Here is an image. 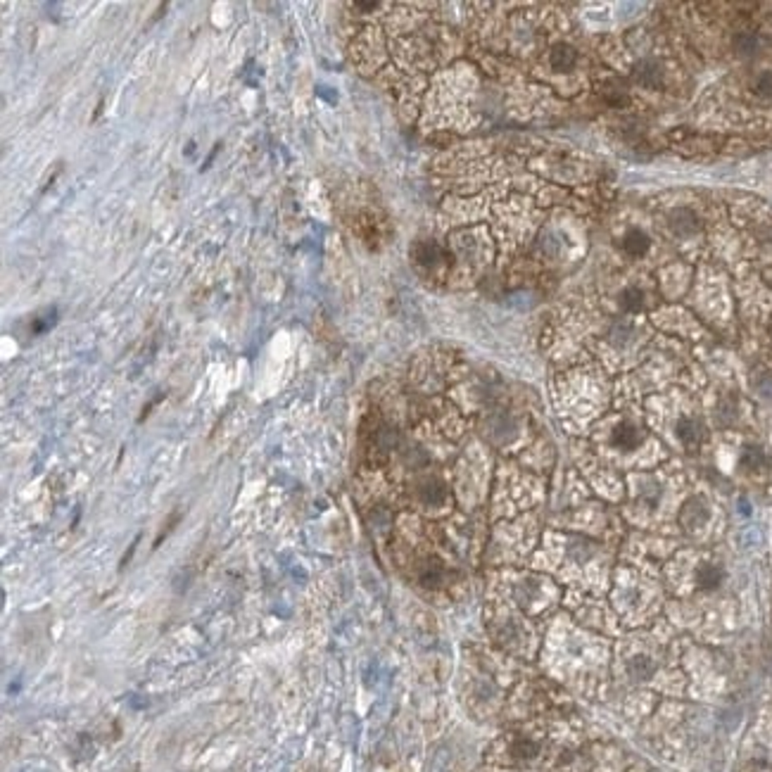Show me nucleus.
<instances>
[{
  "label": "nucleus",
  "mask_w": 772,
  "mask_h": 772,
  "mask_svg": "<svg viewBox=\"0 0 772 772\" xmlns=\"http://www.w3.org/2000/svg\"><path fill=\"white\" fill-rule=\"evenodd\" d=\"M625 673H627V677H630V682L644 684V682H649V680L653 677V675H656V663H653L651 656L637 653V656H632L630 661H627Z\"/></svg>",
  "instance_id": "6"
},
{
  "label": "nucleus",
  "mask_w": 772,
  "mask_h": 772,
  "mask_svg": "<svg viewBox=\"0 0 772 772\" xmlns=\"http://www.w3.org/2000/svg\"><path fill=\"white\" fill-rule=\"evenodd\" d=\"M739 466L749 473H761L768 469V457H765V452L761 447L749 445V447H744L742 457H739Z\"/></svg>",
  "instance_id": "12"
},
{
  "label": "nucleus",
  "mask_w": 772,
  "mask_h": 772,
  "mask_svg": "<svg viewBox=\"0 0 772 772\" xmlns=\"http://www.w3.org/2000/svg\"><path fill=\"white\" fill-rule=\"evenodd\" d=\"M677 438L684 447L694 450V447H699L706 440V428L696 418H682L677 423Z\"/></svg>",
  "instance_id": "9"
},
{
  "label": "nucleus",
  "mask_w": 772,
  "mask_h": 772,
  "mask_svg": "<svg viewBox=\"0 0 772 772\" xmlns=\"http://www.w3.org/2000/svg\"><path fill=\"white\" fill-rule=\"evenodd\" d=\"M618 307L627 314H637V311L644 309V293L637 288H625L618 295Z\"/></svg>",
  "instance_id": "16"
},
{
  "label": "nucleus",
  "mask_w": 772,
  "mask_h": 772,
  "mask_svg": "<svg viewBox=\"0 0 772 772\" xmlns=\"http://www.w3.org/2000/svg\"><path fill=\"white\" fill-rule=\"evenodd\" d=\"M732 48L739 57H756L761 53V38L751 34V31H742V34L732 38Z\"/></svg>",
  "instance_id": "13"
},
{
  "label": "nucleus",
  "mask_w": 772,
  "mask_h": 772,
  "mask_svg": "<svg viewBox=\"0 0 772 772\" xmlns=\"http://www.w3.org/2000/svg\"><path fill=\"white\" fill-rule=\"evenodd\" d=\"M723 580H725L723 568L713 566V563H706V566L699 568V573H696V582L701 589H718L723 585Z\"/></svg>",
  "instance_id": "15"
},
{
  "label": "nucleus",
  "mask_w": 772,
  "mask_h": 772,
  "mask_svg": "<svg viewBox=\"0 0 772 772\" xmlns=\"http://www.w3.org/2000/svg\"><path fill=\"white\" fill-rule=\"evenodd\" d=\"M411 257H414V262H416L418 267L433 269V267H438V264L442 262L445 255H442V248H440L435 240H418V243L411 248Z\"/></svg>",
  "instance_id": "7"
},
{
  "label": "nucleus",
  "mask_w": 772,
  "mask_h": 772,
  "mask_svg": "<svg viewBox=\"0 0 772 772\" xmlns=\"http://www.w3.org/2000/svg\"><path fill=\"white\" fill-rule=\"evenodd\" d=\"M601 95H604V100L613 107H625L627 105V93H625V88H622L620 81H608L606 86L601 88Z\"/></svg>",
  "instance_id": "17"
},
{
  "label": "nucleus",
  "mask_w": 772,
  "mask_h": 772,
  "mask_svg": "<svg viewBox=\"0 0 772 772\" xmlns=\"http://www.w3.org/2000/svg\"><path fill=\"white\" fill-rule=\"evenodd\" d=\"M668 229H670L677 238H692L701 231V222H699V217L692 210L677 207V210H673L668 214Z\"/></svg>",
  "instance_id": "3"
},
{
  "label": "nucleus",
  "mask_w": 772,
  "mask_h": 772,
  "mask_svg": "<svg viewBox=\"0 0 772 772\" xmlns=\"http://www.w3.org/2000/svg\"><path fill=\"white\" fill-rule=\"evenodd\" d=\"M649 248H651V240H649L644 231H630L622 238V250L630 257H644Z\"/></svg>",
  "instance_id": "14"
},
{
  "label": "nucleus",
  "mask_w": 772,
  "mask_h": 772,
  "mask_svg": "<svg viewBox=\"0 0 772 772\" xmlns=\"http://www.w3.org/2000/svg\"><path fill=\"white\" fill-rule=\"evenodd\" d=\"M613 445L620 447V450H625V452L637 450V447L641 445V430L634 423H630V421L618 423V428L613 430Z\"/></svg>",
  "instance_id": "10"
},
{
  "label": "nucleus",
  "mask_w": 772,
  "mask_h": 772,
  "mask_svg": "<svg viewBox=\"0 0 772 772\" xmlns=\"http://www.w3.org/2000/svg\"><path fill=\"white\" fill-rule=\"evenodd\" d=\"M577 62V50L568 43H556L549 53V64L556 71H568L573 69Z\"/></svg>",
  "instance_id": "11"
},
{
  "label": "nucleus",
  "mask_w": 772,
  "mask_h": 772,
  "mask_svg": "<svg viewBox=\"0 0 772 772\" xmlns=\"http://www.w3.org/2000/svg\"><path fill=\"white\" fill-rule=\"evenodd\" d=\"M630 335H632L630 323H615L613 330H611V342L615 347H625L627 342H630Z\"/></svg>",
  "instance_id": "18"
},
{
  "label": "nucleus",
  "mask_w": 772,
  "mask_h": 772,
  "mask_svg": "<svg viewBox=\"0 0 772 772\" xmlns=\"http://www.w3.org/2000/svg\"><path fill=\"white\" fill-rule=\"evenodd\" d=\"M447 580V568L445 563L435 559V556H428L426 561L418 563V585L426 589H438L442 587Z\"/></svg>",
  "instance_id": "4"
},
{
  "label": "nucleus",
  "mask_w": 772,
  "mask_h": 772,
  "mask_svg": "<svg viewBox=\"0 0 772 772\" xmlns=\"http://www.w3.org/2000/svg\"><path fill=\"white\" fill-rule=\"evenodd\" d=\"M544 587H547V585H544L542 580H537V577H533V575L523 577L521 582H516V585H514L516 601L523 608H533V606L540 604V599H542V594H544Z\"/></svg>",
  "instance_id": "5"
},
{
  "label": "nucleus",
  "mask_w": 772,
  "mask_h": 772,
  "mask_svg": "<svg viewBox=\"0 0 772 772\" xmlns=\"http://www.w3.org/2000/svg\"><path fill=\"white\" fill-rule=\"evenodd\" d=\"M632 79L641 88H661V83H663V69H661V64H656V62L644 60L632 69Z\"/></svg>",
  "instance_id": "8"
},
{
  "label": "nucleus",
  "mask_w": 772,
  "mask_h": 772,
  "mask_svg": "<svg viewBox=\"0 0 772 772\" xmlns=\"http://www.w3.org/2000/svg\"><path fill=\"white\" fill-rule=\"evenodd\" d=\"M414 495H416V499L423 506H428V509H438V506H442L447 502V485L440 480L438 476H423L416 480V485H414Z\"/></svg>",
  "instance_id": "1"
},
{
  "label": "nucleus",
  "mask_w": 772,
  "mask_h": 772,
  "mask_svg": "<svg viewBox=\"0 0 772 772\" xmlns=\"http://www.w3.org/2000/svg\"><path fill=\"white\" fill-rule=\"evenodd\" d=\"M708 518H711V509L701 497H689L682 504V511H680V523H682V528L689 530V533L701 530L704 525L708 523Z\"/></svg>",
  "instance_id": "2"
},
{
  "label": "nucleus",
  "mask_w": 772,
  "mask_h": 772,
  "mask_svg": "<svg viewBox=\"0 0 772 772\" xmlns=\"http://www.w3.org/2000/svg\"><path fill=\"white\" fill-rule=\"evenodd\" d=\"M754 90L761 98H772V71H763L754 83Z\"/></svg>",
  "instance_id": "19"
}]
</instances>
